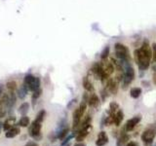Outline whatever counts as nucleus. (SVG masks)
<instances>
[{"instance_id":"2eb2a0df","label":"nucleus","mask_w":156,"mask_h":146,"mask_svg":"<svg viewBox=\"0 0 156 146\" xmlns=\"http://www.w3.org/2000/svg\"><path fill=\"white\" fill-rule=\"evenodd\" d=\"M100 104V100L97 95H92L90 97H89V100H88V105L90 107H98Z\"/></svg>"},{"instance_id":"b1692460","label":"nucleus","mask_w":156,"mask_h":146,"mask_svg":"<svg viewBox=\"0 0 156 146\" xmlns=\"http://www.w3.org/2000/svg\"><path fill=\"white\" fill-rule=\"evenodd\" d=\"M45 114H46L45 110H40V111L38 112V114L36 115L35 121H36V122H39V123H42V122H43V120H44Z\"/></svg>"},{"instance_id":"393cba45","label":"nucleus","mask_w":156,"mask_h":146,"mask_svg":"<svg viewBox=\"0 0 156 146\" xmlns=\"http://www.w3.org/2000/svg\"><path fill=\"white\" fill-rule=\"evenodd\" d=\"M109 109H110V113L111 114H116V112L119 110V105L117 104L116 102L112 101L109 105Z\"/></svg>"},{"instance_id":"5701e85b","label":"nucleus","mask_w":156,"mask_h":146,"mask_svg":"<svg viewBox=\"0 0 156 146\" xmlns=\"http://www.w3.org/2000/svg\"><path fill=\"white\" fill-rule=\"evenodd\" d=\"M141 93V88H133L131 92H130V95L133 98H137L140 97Z\"/></svg>"},{"instance_id":"f8f14e48","label":"nucleus","mask_w":156,"mask_h":146,"mask_svg":"<svg viewBox=\"0 0 156 146\" xmlns=\"http://www.w3.org/2000/svg\"><path fill=\"white\" fill-rule=\"evenodd\" d=\"M108 142V136L105 131H100L98 135V139L96 141L97 146H104Z\"/></svg>"},{"instance_id":"20e7f679","label":"nucleus","mask_w":156,"mask_h":146,"mask_svg":"<svg viewBox=\"0 0 156 146\" xmlns=\"http://www.w3.org/2000/svg\"><path fill=\"white\" fill-rule=\"evenodd\" d=\"M41 128H42V123H39V122H36L34 120L29 128V134L34 140H41L42 139Z\"/></svg>"},{"instance_id":"0eeeda50","label":"nucleus","mask_w":156,"mask_h":146,"mask_svg":"<svg viewBox=\"0 0 156 146\" xmlns=\"http://www.w3.org/2000/svg\"><path fill=\"white\" fill-rule=\"evenodd\" d=\"M135 79V70L132 67H127L125 74L123 75V86L124 88L128 87L131 84V82Z\"/></svg>"},{"instance_id":"6ab92c4d","label":"nucleus","mask_w":156,"mask_h":146,"mask_svg":"<svg viewBox=\"0 0 156 146\" xmlns=\"http://www.w3.org/2000/svg\"><path fill=\"white\" fill-rule=\"evenodd\" d=\"M68 131H70V129H68V128H63L62 130H59L58 133H57L56 138H59V139H61V140L65 139V138L68 134Z\"/></svg>"},{"instance_id":"39448f33","label":"nucleus","mask_w":156,"mask_h":146,"mask_svg":"<svg viewBox=\"0 0 156 146\" xmlns=\"http://www.w3.org/2000/svg\"><path fill=\"white\" fill-rule=\"evenodd\" d=\"M114 48H115L116 56L119 59L123 60V62H129L130 60L129 50H128V48L125 45H123L121 43H116Z\"/></svg>"},{"instance_id":"7c9ffc66","label":"nucleus","mask_w":156,"mask_h":146,"mask_svg":"<svg viewBox=\"0 0 156 146\" xmlns=\"http://www.w3.org/2000/svg\"><path fill=\"white\" fill-rule=\"evenodd\" d=\"M3 90H4V86L2 84H0V97H1L2 95H3Z\"/></svg>"},{"instance_id":"cd10ccee","label":"nucleus","mask_w":156,"mask_h":146,"mask_svg":"<svg viewBox=\"0 0 156 146\" xmlns=\"http://www.w3.org/2000/svg\"><path fill=\"white\" fill-rule=\"evenodd\" d=\"M74 136H75V134H70V135H68L67 138H66L65 139H63V141H62L61 146H66V144H68V143H70V139H72L73 138H74Z\"/></svg>"},{"instance_id":"a211bd4d","label":"nucleus","mask_w":156,"mask_h":146,"mask_svg":"<svg viewBox=\"0 0 156 146\" xmlns=\"http://www.w3.org/2000/svg\"><path fill=\"white\" fill-rule=\"evenodd\" d=\"M83 87L87 92H94V86L88 77L83 78Z\"/></svg>"},{"instance_id":"4468645a","label":"nucleus","mask_w":156,"mask_h":146,"mask_svg":"<svg viewBox=\"0 0 156 146\" xmlns=\"http://www.w3.org/2000/svg\"><path fill=\"white\" fill-rule=\"evenodd\" d=\"M130 139V136L125 133H122L121 135L119 136L116 142V146H125L128 144V141Z\"/></svg>"},{"instance_id":"412c9836","label":"nucleus","mask_w":156,"mask_h":146,"mask_svg":"<svg viewBox=\"0 0 156 146\" xmlns=\"http://www.w3.org/2000/svg\"><path fill=\"white\" fill-rule=\"evenodd\" d=\"M17 82L14 81V80H11V81H8L6 84V88L9 92H12V93H15V91L17 90Z\"/></svg>"},{"instance_id":"c756f323","label":"nucleus","mask_w":156,"mask_h":146,"mask_svg":"<svg viewBox=\"0 0 156 146\" xmlns=\"http://www.w3.org/2000/svg\"><path fill=\"white\" fill-rule=\"evenodd\" d=\"M25 146H38V145H37V143L35 142V141L30 140V141H29V142L25 144Z\"/></svg>"},{"instance_id":"aec40b11","label":"nucleus","mask_w":156,"mask_h":146,"mask_svg":"<svg viewBox=\"0 0 156 146\" xmlns=\"http://www.w3.org/2000/svg\"><path fill=\"white\" fill-rule=\"evenodd\" d=\"M29 110V102H24L22 103L21 106L19 107V112L22 116L26 115V113Z\"/></svg>"},{"instance_id":"9d476101","label":"nucleus","mask_w":156,"mask_h":146,"mask_svg":"<svg viewBox=\"0 0 156 146\" xmlns=\"http://www.w3.org/2000/svg\"><path fill=\"white\" fill-rule=\"evenodd\" d=\"M141 120V118L140 116H136V117H134V118H132V119H130V120H128V121H127V123H126V125H125V130H126L127 131H131L137 124L140 123Z\"/></svg>"},{"instance_id":"ddd939ff","label":"nucleus","mask_w":156,"mask_h":146,"mask_svg":"<svg viewBox=\"0 0 156 146\" xmlns=\"http://www.w3.org/2000/svg\"><path fill=\"white\" fill-rule=\"evenodd\" d=\"M21 133V129L19 126H14L13 128H11L10 130H8L5 133V136L7 138H13L17 136L18 134H20Z\"/></svg>"},{"instance_id":"dca6fc26","label":"nucleus","mask_w":156,"mask_h":146,"mask_svg":"<svg viewBox=\"0 0 156 146\" xmlns=\"http://www.w3.org/2000/svg\"><path fill=\"white\" fill-rule=\"evenodd\" d=\"M29 125H30V120L26 115L22 116V118L18 121V123H17V126L24 127V128H26V127H29Z\"/></svg>"},{"instance_id":"72a5a7b5","label":"nucleus","mask_w":156,"mask_h":146,"mask_svg":"<svg viewBox=\"0 0 156 146\" xmlns=\"http://www.w3.org/2000/svg\"><path fill=\"white\" fill-rule=\"evenodd\" d=\"M153 83L156 85V71H155L154 74H153Z\"/></svg>"},{"instance_id":"f257e3e1","label":"nucleus","mask_w":156,"mask_h":146,"mask_svg":"<svg viewBox=\"0 0 156 146\" xmlns=\"http://www.w3.org/2000/svg\"><path fill=\"white\" fill-rule=\"evenodd\" d=\"M134 55L136 63L141 69L145 70L149 67L150 59L152 58V51L150 49V45L148 40H144L143 46L140 49L135 50Z\"/></svg>"},{"instance_id":"bb28decb","label":"nucleus","mask_w":156,"mask_h":146,"mask_svg":"<svg viewBox=\"0 0 156 146\" xmlns=\"http://www.w3.org/2000/svg\"><path fill=\"white\" fill-rule=\"evenodd\" d=\"M109 55V47L107 46L105 48L103 49V51L102 52V55H100V58H102V59H107V56Z\"/></svg>"},{"instance_id":"7ed1b4c3","label":"nucleus","mask_w":156,"mask_h":146,"mask_svg":"<svg viewBox=\"0 0 156 146\" xmlns=\"http://www.w3.org/2000/svg\"><path fill=\"white\" fill-rule=\"evenodd\" d=\"M24 84H25L29 90L31 92H34L36 90L40 89V78L33 76L32 74H26L24 79Z\"/></svg>"},{"instance_id":"2f4dec72","label":"nucleus","mask_w":156,"mask_h":146,"mask_svg":"<svg viewBox=\"0 0 156 146\" xmlns=\"http://www.w3.org/2000/svg\"><path fill=\"white\" fill-rule=\"evenodd\" d=\"M74 146H86V144L83 143V142H76L74 144Z\"/></svg>"},{"instance_id":"1a4fd4ad","label":"nucleus","mask_w":156,"mask_h":146,"mask_svg":"<svg viewBox=\"0 0 156 146\" xmlns=\"http://www.w3.org/2000/svg\"><path fill=\"white\" fill-rule=\"evenodd\" d=\"M107 90L112 95H116L118 91V82L116 79H109L107 83Z\"/></svg>"},{"instance_id":"6e6552de","label":"nucleus","mask_w":156,"mask_h":146,"mask_svg":"<svg viewBox=\"0 0 156 146\" xmlns=\"http://www.w3.org/2000/svg\"><path fill=\"white\" fill-rule=\"evenodd\" d=\"M91 72L94 74V76L96 77V79H98V80H102L103 73L102 64L99 63H94V65H93V66H92Z\"/></svg>"},{"instance_id":"f03ea898","label":"nucleus","mask_w":156,"mask_h":146,"mask_svg":"<svg viewBox=\"0 0 156 146\" xmlns=\"http://www.w3.org/2000/svg\"><path fill=\"white\" fill-rule=\"evenodd\" d=\"M86 108H87V102L82 101L80 103V105L76 108L74 112H73V125H72L73 131H76L78 129V127H79L80 121L86 111Z\"/></svg>"},{"instance_id":"a878e982","label":"nucleus","mask_w":156,"mask_h":146,"mask_svg":"<svg viewBox=\"0 0 156 146\" xmlns=\"http://www.w3.org/2000/svg\"><path fill=\"white\" fill-rule=\"evenodd\" d=\"M33 93H32V101L33 102H35V100H37V98H39L40 97V96L42 95V89H38V90H36V91H34V92H32Z\"/></svg>"},{"instance_id":"f3484780","label":"nucleus","mask_w":156,"mask_h":146,"mask_svg":"<svg viewBox=\"0 0 156 146\" xmlns=\"http://www.w3.org/2000/svg\"><path fill=\"white\" fill-rule=\"evenodd\" d=\"M29 88H27V86L25 84H22V87L19 89V91H18V97H19L21 100H24V98L26 97L27 95V92H29Z\"/></svg>"},{"instance_id":"473e14b6","label":"nucleus","mask_w":156,"mask_h":146,"mask_svg":"<svg viewBox=\"0 0 156 146\" xmlns=\"http://www.w3.org/2000/svg\"><path fill=\"white\" fill-rule=\"evenodd\" d=\"M126 146H139V145H137V143H135V142H129Z\"/></svg>"},{"instance_id":"f704fd0d","label":"nucleus","mask_w":156,"mask_h":146,"mask_svg":"<svg viewBox=\"0 0 156 146\" xmlns=\"http://www.w3.org/2000/svg\"><path fill=\"white\" fill-rule=\"evenodd\" d=\"M3 130V123L1 121H0V133H1V131Z\"/></svg>"},{"instance_id":"9b49d317","label":"nucleus","mask_w":156,"mask_h":146,"mask_svg":"<svg viewBox=\"0 0 156 146\" xmlns=\"http://www.w3.org/2000/svg\"><path fill=\"white\" fill-rule=\"evenodd\" d=\"M16 117L14 116H9L8 118L5 120V122L3 123V131H7L8 130H10L11 128H13L14 126L16 125Z\"/></svg>"},{"instance_id":"4be33fe9","label":"nucleus","mask_w":156,"mask_h":146,"mask_svg":"<svg viewBox=\"0 0 156 146\" xmlns=\"http://www.w3.org/2000/svg\"><path fill=\"white\" fill-rule=\"evenodd\" d=\"M123 119H124L123 112L121 110H118L116 112V114H115V120H114V124H115L116 126H119V125L122 123Z\"/></svg>"},{"instance_id":"423d86ee","label":"nucleus","mask_w":156,"mask_h":146,"mask_svg":"<svg viewBox=\"0 0 156 146\" xmlns=\"http://www.w3.org/2000/svg\"><path fill=\"white\" fill-rule=\"evenodd\" d=\"M156 135V130L154 129H148L145 130L143 134H141V139L146 145H149L153 142V139L155 138Z\"/></svg>"},{"instance_id":"c85d7f7f","label":"nucleus","mask_w":156,"mask_h":146,"mask_svg":"<svg viewBox=\"0 0 156 146\" xmlns=\"http://www.w3.org/2000/svg\"><path fill=\"white\" fill-rule=\"evenodd\" d=\"M151 48H152V59L154 63H156V43H153Z\"/></svg>"}]
</instances>
